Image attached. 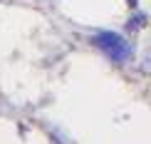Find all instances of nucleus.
Here are the masks:
<instances>
[{"mask_svg": "<svg viewBox=\"0 0 151 144\" xmlns=\"http://www.w3.org/2000/svg\"><path fill=\"white\" fill-rule=\"evenodd\" d=\"M144 22H146V15H144V12H139V15H134V17L127 22V30H136V27H139V25H144Z\"/></svg>", "mask_w": 151, "mask_h": 144, "instance_id": "2", "label": "nucleus"}, {"mask_svg": "<svg viewBox=\"0 0 151 144\" xmlns=\"http://www.w3.org/2000/svg\"><path fill=\"white\" fill-rule=\"evenodd\" d=\"M94 45L102 47L114 62H129L131 60V45L116 33H99L94 35Z\"/></svg>", "mask_w": 151, "mask_h": 144, "instance_id": "1", "label": "nucleus"}]
</instances>
